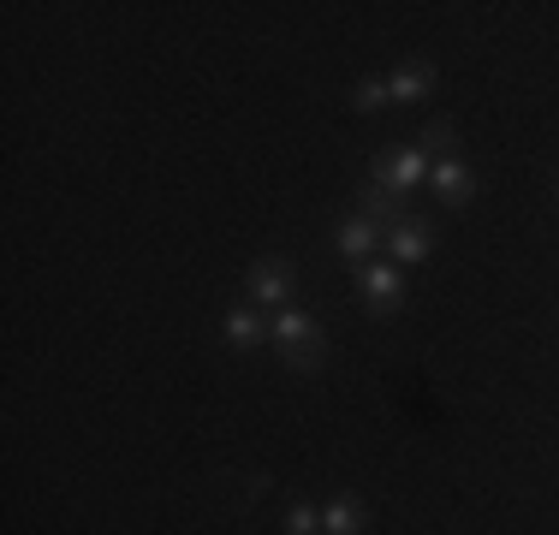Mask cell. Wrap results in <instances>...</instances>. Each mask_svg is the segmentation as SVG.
I'll use <instances>...</instances> for the list:
<instances>
[{"label":"cell","mask_w":559,"mask_h":535,"mask_svg":"<svg viewBox=\"0 0 559 535\" xmlns=\"http://www.w3.org/2000/svg\"><path fill=\"white\" fill-rule=\"evenodd\" d=\"M269 345H274V352L286 357L298 374H316L328 357H334L322 321H316L310 310H298V304H292V310H280V316H269Z\"/></svg>","instance_id":"1"},{"label":"cell","mask_w":559,"mask_h":535,"mask_svg":"<svg viewBox=\"0 0 559 535\" xmlns=\"http://www.w3.org/2000/svg\"><path fill=\"white\" fill-rule=\"evenodd\" d=\"M357 214H369L376 226H388V233H393V226L405 221V197H393L381 179H364V185H357Z\"/></svg>","instance_id":"10"},{"label":"cell","mask_w":559,"mask_h":535,"mask_svg":"<svg viewBox=\"0 0 559 535\" xmlns=\"http://www.w3.org/2000/svg\"><path fill=\"white\" fill-rule=\"evenodd\" d=\"M352 292H357V304H364L376 321H393L399 310H405V268L376 257V262L352 268Z\"/></svg>","instance_id":"3"},{"label":"cell","mask_w":559,"mask_h":535,"mask_svg":"<svg viewBox=\"0 0 559 535\" xmlns=\"http://www.w3.org/2000/svg\"><path fill=\"white\" fill-rule=\"evenodd\" d=\"M369 530V506L357 494H334L322 506V535H364Z\"/></svg>","instance_id":"11"},{"label":"cell","mask_w":559,"mask_h":535,"mask_svg":"<svg viewBox=\"0 0 559 535\" xmlns=\"http://www.w3.org/2000/svg\"><path fill=\"white\" fill-rule=\"evenodd\" d=\"M352 107H357V114H388V107H393L388 78H357V84H352Z\"/></svg>","instance_id":"12"},{"label":"cell","mask_w":559,"mask_h":535,"mask_svg":"<svg viewBox=\"0 0 559 535\" xmlns=\"http://www.w3.org/2000/svg\"><path fill=\"white\" fill-rule=\"evenodd\" d=\"M381 250H388L393 268H423L435 257V221H429V214H405V221L388 233V245H381Z\"/></svg>","instance_id":"6"},{"label":"cell","mask_w":559,"mask_h":535,"mask_svg":"<svg viewBox=\"0 0 559 535\" xmlns=\"http://www.w3.org/2000/svg\"><path fill=\"white\" fill-rule=\"evenodd\" d=\"M245 304H257L262 316H280L298 304V268L292 257H257L245 274Z\"/></svg>","instance_id":"2"},{"label":"cell","mask_w":559,"mask_h":535,"mask_svg":"<svg viewBox=\"0 0 559 535\" xmlns=\"http://www.w3.org/2000/svg\"><path fill=\"white\" fill-rule=\"evenodd\" d=\"M280 530H286V535H322V506L292 500V506H286V518H280Z\"/></svg>","instance_id":"14"},{"label":"cell","mask_w":559,"mask_h":535,"mask_svg":"<svg viewBox=\"0 0 559 535\" xmlns=\"http://www.w3.org/2000/svg\"><path fill=\"white\" fill-rule=\"evenodd\" d=\"M388 90H393V107H423L435 96V60H423V54L399 60L388 72Z\"/></svg>","instance_id":"8"},{"label":"cell","mask_w":559,"mask_h":535,"mask_svg":"<svg viewBox=\"0 0 559 535\" xmlns=\"http://www.w3.org/2000/svg\"><path fill=\"white\" fill-rule=\"evenodd\" d=\"M388 245V226H376L369 214H345L340 221V233H334V250H340V262L345 268H364V262H376V250Z\"/></svg>","instance_id":"7"},{"label":"cell","mask_w":559,"mask_h":535,"mask_svg":"<svg viewBox=\"0 0 559 535\" xmlns=\"http://www.w3.org/2000/svg\"><path fill=\"white\" fill-rule=\"evenodd\" d=\"M417 143H423L429 155H459V131H452V119H423Z\"/></svg>","instance_id":"13"},{"label":"cell","mask_w":559,"mask_h":535,"mask_svg":"<svg viewBox=\"0 0 559 535\" xmlns=\"http://www.w3.org/2000/svg\"><path fill=\"white\" fill-rule=\"evenodd\" d=\"M221 340L233 345V352H262L269 345V316L257 310V304H238V310H226L221 316Z\"/></svg>","instance_id":"9"},{"label":"cell","mask_w":559,"mask_h":535,"mask_svg":"<svg viewBox=\"0 0 559 535\" xmlns=\"http://www.w3.org/2000/svg\"><path fill=\"white\" fill-rule=\"evenodd\" d=\"M429 167H435V155L411 138V143H388V150L376 155V173H369V179H381L393 197H411V191L429 185Z\"/></svg>","instance_id":"4"},{"label":"cell","mask_w":559,"mask_h":535,"mask_svg":"<svg viewBox=\"0 0 559 535\" xmlns=\"http://www.w3.org/2000/svg\"><path fill=\"white\" fill-rule=\"evenodd\" d=\"M554 197H559V173H554Z\"/></svg>","instance_id":"15"},{"label":"cell","mask_w":559,"mask_h":535,"mask_svg":"<svg viewBox=\"0 0 559 535\" xmlns=\"http://www.w3.org/2000/svg\"><path fill=\"white\" fill-rule=\"evenodd\" d=\"M429 197L441 209H471L476 203V167L459 155H435V167H429Z\"/></svg>","instance_id":"5"}]
</instances>
